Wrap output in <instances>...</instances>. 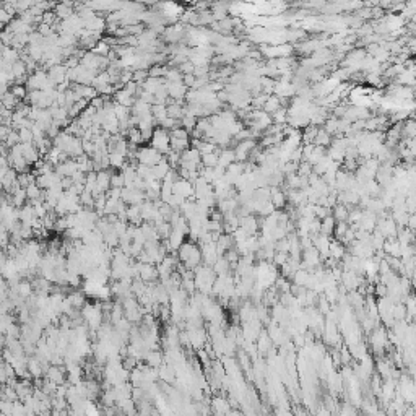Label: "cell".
<instances>
[{"label":"cell","mask_w":416,"mask_h":416,"mask_svg":"<svg viewBox=\"0 0 416 416\" xmlns=\"http://www.w3.org/2000/svg\"><path fill=\"white\" fill-rule=\"evenodd\" d=\"M65 376H67V371L62 369V366H52L47 369L46 372V379L51 382L57 384V386H62V384H65Z\"/></svg>","instance_id":"3"},{"label":"cell","mask_w":416,"mask_h":416,"mask_svg":"<svg viewBox=\"0 0 416 416\" xmlns=\"http://www.w3.org/2000/svg\"><path fill=\"white\" fill-rule=\"evenodd\" d=\"M220 164V154L215 153H208L202 156V166L204 168H216Z\"/></svg>","instance_id":"7"},{"label":"cell","mask_w":416,"mask_h":416,"mask_svg":"<svg viewBox=\"0 0 416 416\" xmlns=\"http://www.w3.org/2000/svg\"><path fill=\"white\" fill-rule=\"evenodd\" d=\"M67 299L72 302V306L75 309H82L87 306V295H83V293H78V291H73L70 295L67 296Z\"/></svg>","instance_id":"6"},{"label":"cell","mask_w":416,"mask_h":416,"mask_svg":"<svg viewBox=\"0 0 416 416\" xmlns=\"http://www.w3.org/2000/svg\"><path fill=\"white\" fill-rule=\"evenodd\" d=\"M73 7H75V5L70 3V2L59 3V5H56V7H54V13L57 15L59 20L65 21V20H68L70 17H73V15H75V12H73Z\"/></svg>","instance_id":"4"},{"label":"cell","mask_w":416,"mask_h":416,"mask_svg":"<svg viewBox=\"0 0 416 416\" xmlns=\"http://www.w3.org/2000/svg\"><path fill=\"white\" fill-rule=\"evenodd\" d=\"M145 362H147V366L153 367V369H159V367L164 364V355L158 350L148 351V355L145 356Z\"/></svg>","instance_id":"5"},{"label":"cell","mask_w":416,"mask_h":416,"mask_svg":"<svg viewBox=\"0 0 416 416\" xmlns=\"http://www.w3.org/2000/svg\"><path fill=\"white\" fill-rule=\"evenodd\" d=\"M164 159V156L158 150H154L153 147H142L138 148L137 153V163L145 164V166H156L158 163H161Z\"/></svg>","instance_id":"2"},{"label":"cell","mask_w":416,"mask_h":416,"mask_svg":"<svg viewBox=\"0 0 416 416\" xmlns=\"http://www.w3.org/2000/svg\"><path fill=\"white\" fill-rule=\"evenodd\" d=\"M21 143H34V133L31 129H21L18 130Z\"/></svg>","instance_id":"8"},{"label":"cell","mask_w":416,"mask_h":416,"mask_svg":"<svg viewBox=\"0 0 416 416\" xmlns=\"http://www.w3.org/2000/svg\"><path fill=\"white\" fill-rule=\"evenodd\" d=\"M150 143H151L150 147H153L154 150H158L161 154H168L171 151V133L161 129V127H156Z\"/></svg>","instance_id":"1"}]
</instances>
